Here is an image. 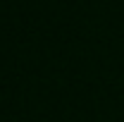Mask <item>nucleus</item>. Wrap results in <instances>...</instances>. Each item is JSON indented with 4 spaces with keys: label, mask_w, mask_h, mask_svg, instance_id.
Here are the masks:
<instances>
[]
</instances>
